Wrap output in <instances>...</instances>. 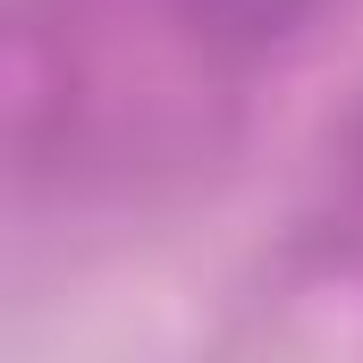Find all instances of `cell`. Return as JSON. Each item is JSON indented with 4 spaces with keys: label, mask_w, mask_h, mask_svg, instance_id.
<instances>
[{
    "label": "cell",
    "mask_w": 363,
    "mask_h": 363,
    "mask_svg": "<svg viewBox=\"0 0 363 363\" xmlns=\"http://www.w3.org/2000/svg\"><path fill=\"white\" fill-rule=\"evenodd\" d=\"M338 0H178L186 34L220 60H271L287 43H304Z\"/></svg>",
    "instance_id": "6da1fadb"
}]
</instances>
